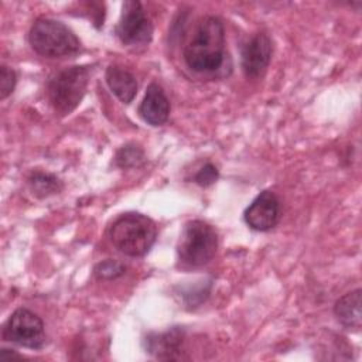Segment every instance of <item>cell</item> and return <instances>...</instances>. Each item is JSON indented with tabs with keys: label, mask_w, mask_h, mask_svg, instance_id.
<instances>
[{
	"label": "cell",
	"mask_w": 362,
	"mask_h": 362,
	"mask_svg": "<svg viewBox=\"0 0 362 362\" xmlns=\"http://www.w3.org/2000/svg\"><path fill=\"white\" fill-rule=\"evenodd\" d=\"M225 27L219 17L204 18L184 48V59L195 72H214L225 61Z\"/></svg>",
	"instance_id": "6da1fadb"
},
{
	"label": "cell",
	"mask_w": 362,
	"mask_h": 362,
	"mask_svg": "<svg viewBox=\"0 0 362 362\" xmlns=\"http://www.w3.org/2000/svg\"><path fill=\"white\" fill-rule=\"evenodd\" d=\"M157 238V226L153 219L139 212H126L117 216L109 228V239L113 246L126 256H144Z\"/></svg>",
	"instance_id": "7a4b0ae2"
},
{
	"label": "cell",
	"mask_w": 362,
	"mask_h": 362,
	"mask_svg": "<svg viewBox=\"0 0 362 362\" xmlns=\"http://www.w3.org/2000/svg\"><path fill=\"white\" fill-rule=\"evenodd\" d=\"M31 48L45 58L69 57L79 51L81 41L64 23L41 17L34 21L28 33Z\"/></svg>",
	"instance_id": "3957f363"
},
{
	"label": "cell",
	"mask_w": 362,
	"mask_h": 362,
	"mask_svg": "<svg viewBox=\"0 0 362 362\" xmlns=\"http://www.w3.org/2000/svg\"><path fill=\"white\" fill-rule=\"evenodd\" d=\"M90 66L75 65L57 72L48 82V98L55 112L69 115L81 103L90 78Z\"/></svg>",
	"instance_id": "277c9868"
},
{
	"label": "cell",
	"mask_w": 362,
	"mask_h": 362,
	"mask_svg": "<svg viewBox=\"0 0 362 362\" xmlns=\"http://www.w3.org/2000/svg\"><path fill=\"white\" fill-rule=\"evenodd\" d=\"M218 249L216 230L205 221H188L180 235L177 243L178 257L192 266L199 267L209 263Z\"/></svg>",
	"instance_id": "5b68a950"
},
{
	"label": "cell",
	"mask_w": 362,
	"mask_h": 362,
	"mask_svg": "<svg viewBox=\"0 0 362 362\" xmlns=\"http://www.w3.org/2000/svg\"><path fill=\"white\" fill-rule=\"evenodd\" d=\"M3 337L20 346L40 349L45 344L42 320L28 308H17L3 328Z\"/></svg>",
	"instance_id": "8992f818"
},
{
	"label": "cell",
	"mask_w": 362,
	"mask_h": 362,
	"mask_svg": "<svg viewBox=\"0 0 362 362\" xmlns=\"http://www.w3.org/2000/svg\"><path fill=\"white\" fill-rule=\"evenodd\" d=\"M116 35L123 44H147L153 37V24L137 0L123 3L122 16L116 25Z\"/></svg>",
	"instance_id": "52a82bcc"
},
{
	"label": "cell",
	"mask_w": 362,
	"mask_h": 362,
	"mask_svg": "<svg viewBox=\"0 0 362 362\" xmlns=\"http://www.w3.org/2000/svg\"><path fill=\"white\" fill-rule=\"evenodd\" d=\"M280 216V199L273 191L269 189L262 191L243 214L247 226L257 232H267L273 229L279 223Z\"/></svg>",
	"instance_id": "ba28073f"
},
{
	"label": "cell",
	"mask_w": 362,
	"mask_h": 362,
	"mask_svg": "<svg viewBox=\"0 0 362 362\" xmlns=\"http://www.w3.org/2000/svg\"><path fill=\"white\" fill-rule=\"evenodd\" d=\"M272 40L266 33L255 34L242 48V69L247 78H260L272 59Z\"/></svg>",
	"instance_id": "9c48e42d"
},
{
	"label": "cell",
	"mask_w": 362,
	"mask_h": 362,
	"mask_svg": "<svg viewBox=\"0 0 362 362\" xmlns=\"http://www.w3.org/2000/svg\"><path fill=\"white\" fill-rule=\"evenodd\" d=\"M139 113L144 122L151 126H163L170 116V102L163 88L151 82L147 86L143 102L140 103Z\"/></svg>",
	"instance_id": "30bf717a"
},
{
	"label": "cell",
	"mask_w": 362,
	"mask_h": 362,
	"mask_svg": "<svg viewBox=\"0 0 362 362\" xmlns=\"http://www.w3.org/2000/svg\"><path fill=\"white\" fill-rule=\"evenodd\" d=\"M105 79L109 89L120 102L130 103L134 99L137 93V81L130 71L119 65H109L105 74Z\"/></svg>",
	"instance_id": "8fae6325"
},
{
	"label": "cell",
	"mask_w": 362,
	"mask_h": 362,
	"mask_svg": "<svg viewBox=\"0 0 362 362\" xmlns=\"http://www.w3.org/2000/svg\"><path fill=\"white\" fill-rule=\"evenodd\" d=\"M361 304H362L361 288L352 290L337 300L334 305V314L344 327L359 329L362 324Z\"/></svg>",
	"instance_id": "7c38bea8"
},
{
	"label": "cell",
	"mask_w": 362,
	"mask_h": 362,
	"mask_svg": "<svg viewBox=\"0 0 362 362\" xmlns=\"http://www.w3.org/2000/svg\"><path fill=\"white\" fill-rule=\"evenodd\" d=\"M182 331L178 327H174L161 334H153L147 337L146 349L150 354H154L157 358L174 359L180 352V345L182 342Z\"/></svg>",
	"instance_id": "4fadbf2b"
},
{
	"label": "cell",
	"mask_w": 362,
	"mask_h": 362,
	"mask_svg": "<svg viewBox=\"0 0 362 362\" xmlns=\"http://www.w3.org/2000/svg\"><path fill=\"white\" fill-rule=\"evenodd\" d=\"M28 185L33 194L38 198H47L62 189V181L57 175L42 171H34L28 177Z\"/></svg>",
	"instance_id": "5bb4252c"
},
{
	"label": "cell",
	"mask_w": 362,
	"mask_h": 362,
	"mask_svg": "<svg viewBox=\"0 0 362 362\" xmlns=\"http://www.w3.org/2000/svg\"><path fill=\"white\" fill-rule=\"evenodd\" d=\"M144 160H146V157H144L143 148L133 143H129V144L120 147L115 157L116 165L120 168L139 167L140 164L144 163Z\"/></svg>",
	"instance_id": "9a60e30c"
},
{
	"label": "cell",
	"mask_w": 362,
	"mask_h": 362,
	"mask_svg": "<svg viewBox=\"0 0 362 362\" xmlns=\"http://www.w3.org/2000/svg\"><path fill=\"white\" fill-rule=\"evenodd\" d=\"M126 272V266L122 262L117 260H103L99 262L95 267H93V274L96 279L99 280H112V279H117L120 276H123Z\"/></svg>",
	"instance_id": "2e32d148"
},
{
	"label": "cell",
	"mask_w": 362,
	"mask_h": 362,
	"mask_svg": "<svg viewBox=\"0 0 362 362\" xmlns=\"http://www.w3.org/2000/svg\"><path fill=\"white\" fill-rule=\"evenodd\" d=\"M17 82V75L14 72V69L1 65L0 66V99H6L16 86Z\"/></svg>",
	"instance_id": "e0dca14e"
},
{
	"label": "cell",
	"mask_w": 362,
	"mask_h": 362,
	"mask_svg": "<svg viewBox=\"0 0 362 362\" xmlns=\"http://www.w3.org/2000/svg\"><path fill=\"white\" fill-rule=\"evenodd\" d=\"M218 177H219L218 168H216L214 164L206 163V164L195 174L194 181H195L198 185H201V187H209V185H212V184L218 180Z\"/></svg>",
	"instance_id": "ac0fdd59"
},
{
	"label": "cell",
	"mask_w": 362,
	"mask_h": 362,
	"mask_svg": "<svg viewBox=\"0 0 362 362\" xmlns=\"http://www.w3.org/2000/svg\"><path fill=\"white\" fill-rule=\"evenodd\" d=\"M6 358H23V356L18 355V354L14 352V351L10 352V349H1V352H0V359H6Z\"/></svg>",
	"instance_id": "d6986e66"
}]
</instances>
